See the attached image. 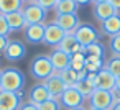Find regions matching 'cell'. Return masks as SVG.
I'll list each match as a JSON object with an SVG mask.
<instances>
[{"instance_id":"cell-10","label":"cell","mask_w":120,"mask_h":110,"mask_svg":"<svg viewBox=\"0 0 120 110\" xmlns=\"http://www.w3.org/2000/svg\"><path fill=\"white\" fill-rule=\"evenodd\" d=\"M4 56H5L7 61H12V62L13 61H20V59H23L26 56V48H25V44L22 41L10 40L7 48H5V51H4Z\"/></svg>"},{"instance_id":"cell-29","label":"cell","mask_w":120,"mask_h":110,"mask_svg":"<svg viewBox=\"0 0 120 110\" xmlns=\"http://www.w3.org/2000/svg\"><path fill=\"white\" fill-rule=\"evenodd\" d=\"M110 51L113 53V56L120 58V33L115 36H110Z\"/></svg>"},{"instance_id":"cell-2","label":"cell","mask_w":120,"mask_h":110,"mask_svg":"<svg viewBox=\"0 0 120 110\" xmlns=\"http://www.w3.org/2000/svg\"><path fill=\"white\" fill-rule=\"evenodd\" d=\"M25 85V77L23 72L17 67H5L2 71V90H10V92H22Z\"/></svg>"},{"instance_id":"cell-28","label":"cell","mask_w":120,"mask_h":110,"mask_svg":"<svg viewBox=\"0 0 120 110\" xmlns=\"http://www.w3.org/2000/svg\"><path fill=\"white\" fill-rule=\"evenodd\" d=\"M38 110H61V103H59V99H48L46 102L40 103L38 105Z\"/></svg>"},{"instance_id":"cell-41","label":"cell","mask_w":120,"mask_h":110,"mask_svg":"<svg viewBox=\"0 0 120 110\" xmlns=\"http://www.w3.org/2000/svg\"><path fill=\"white\" fill-rule=\"evenodd\" d=\"M0 84H2V71H0Z\"/></svg>"},{"instance_id":"cell-35","label":"cell","mask_w":120,"mask_h":110,"mask_svg":"<svg viewBox=\"0 0 120 110\" xmlns=\"http://www.w3.org/2000/svg\"><path fill=\"white\" fill-rule=\"evenodd\" d=\"M110 2V5L117 10V12H120V0H109Z\"/></svg>"},{"instance_id":"cell-7","label":"cell","mask_w":120,"mask_h":110,"mask_svg":"<svg viewBox=\"0 0 120 110\" xmlns=\"http://www.w3.org/2000/svg\"><path fill=\"white\" fill-rule=\"evenodd\" d=\"M22 105V92L0 89V110H18Z\"/></svg>"},{"instance_id":"cell-32","label":"cell","mask_w":120,"mask_h":110,"mask_svg":"<svg viewBox=\"0 0 120 110\" xmlns=\"http://www.w3.org/2000/svg\"><path fill=\"white\" fill-rule=\"evenodd\" d=\"M110 95H112V102H113V105L120 103V90H118L117 87H113V89L110 90Z\"/></svg>"},{"instance_id":"cell-37","label":"cell","mask_w":120,"mask_h":110,"mask_svg":"<svg viewBox=\"0 0 120 110\" xmlns=\"http://www.w3.org/2000/svg\"><path fill=\"white\" fill-rule=\"evenodd\" d=\"M115 87H117V89L120 90V76H118V77L115 79Z\"/></svg>"},{"instance_id":"cell-24","label":"cell","mask_w":120,"mask_h":110,"mask_svg":"<svg viewBox=\"0 0 120 110\" xmlns=\"http://www.w3.org/2000/svg\"><path fill=\"white\" fill-rule=\"evenodd\" d=\"M104 59L102 58H94V56H86V71L87 72H99L104 69Z\"/></svg>"},{"instance_id":"cell-12","label":"cell","mask_w":120,"mask_h":110,"mask_svg":"<svg viewBox=\"0 0 120 110\" xmlns=\"http://www.w3.org/2000/svg\"><path fill=\"white\" fill-rule=\"evenodd\" d=\"M49 59H51L54 72H61L71 66V54H68L61 49H53L49 53Z\"/></svg>"},{"instance_id":"cell-18","label":"cell","mask_w":120,"mask_h":110,"mask_svg":"<svg viewBox=\"0 0 120 110\" xmlns=\"http://www.w3.org/2000/svg\"><path fill=\"white\" fill-rule=\"evenodd\" d=\"M118 12L110 5V2H104V4H94V17L102 23L104 20L117 15Z\"/></svg>"},{"instance_id":"cell-1","label":"cell","mask_w":120,"mask_h":110,"mask_svg":"<svg viewBox=\"0 0 120 110\" xmlns=\"http://www.w3.org/2000/svg\"><path fill=\"white\" fill-rule=\"evenodd\" d=\"M30 74L38 82H43L45 79H48L49 76H53L54 74V69H53V64H51L49 56L40 54V56L33 58V61L30 62Z\"/></svg>"},{"instance_id":"cell-25","label":"cell","mask_w":120,"mask_h":110,"mask_svg":"<svg viewBox=\"0 0 120 110\" xmlns=\"http://www.w3.org/2000/svg\"><path fill=\"white\" fill-rule=\"evenodd\" d=\"M71 69L74 71H84L86 69V53H74L71 54Z\"/></svg>"},{"instance_id":"cell-19","label":"cell","mask_w":120,"mask_h":110,"mask_svg":"<svg viewBox=\"0 0 120 110\" xmlns=\"http://www.w3.org/2000/svg\"><path fill=\"white\" fill-rule=\"evenodd\" d=\"M100 25H102V31H104V35L115 36V35L120 33V15L117 13V15H113V17L104 20Z\"/></svg>"},{"instance_id":"cell-16","label":"cell","mask_w":120,"mask_h":110,"mask_svg":"<svg viewBox=\"0 0 120 110\" xmlns=\"http://www.w3.org/2000/svg\"><path fill=\"white\" fill-rule=\"evenodd\" d=\"M5 18H7V23H8V28H10V33L23 31V30L26 28V20H25L22 10L12 12V13H7Z\"/></svg>"},{"instance_id":"cell-3","label":"cell","mask_w":120,"mask_h":110,"mask_svg":"<svg viewBox=\"0 0 120 110\" xmlns=\"http://www.w3.org/2000/svg\"><path fill=\"white\" fill-rule=\"evenodd\" d=\"M22 12H23L25 20H26V26L28 25H36V23H45L46 13H48L45 8H41L36 4V0H30V2L23 4Z\"/></svg>"},{"instance_id":"cell-27","label":"cell","mask_w":120,"mask_h":110,"mask_svg":"<svg viewBox=\"0 0 120 110\" xmlns=\"http://www.w3.org/2000/svg\"><path fill=\"white\" fill-rule=\"evenodd\" d=\"M105 69H107L112 76L118 77V76H120V58H118V56H113V58L105 64Z\"/></svg>"},{"instance_id":"cell-17","label":"cell","mask_w":120,"mask_h":110,"mask_svg":"<svg viewBox=\"0 0 120 110\" xmlns=\"http://www.w3.org/2000/svg\"><path fill=\"white\" fill-rule=\"evenodd\" d=\"M115 76H112L105 67L100 69L95 76V87L97 89H104V90H112L115 87Z\"/></svg>"},{"instance_id":"cell-15","label":"cell","mask_w":120,"mask_h":110,"mask_svg":"<svg viewBox=\"0 0 120 110\" xmlns=\"http://www.w3.org/2000/svg\"><path fill=\"white\" fill-rule=\"evenodd\" d=\"M54 49H61V51H64V53H68V54L86 53V48L77 43V40H76L74 35H66V36L63 38V41L58 44V48H54Z\"/></svg>"},{"instance_id":"cell-9","label":"cell","mask_w":120,"mask_h":110,"mask_svg":"<svg viewBox=\"0 0 120 110\" xmlns=\"http://www.w3.org/2000/svg\"><path fill=\"white\" fill-rule=\"evenodd\" d=\"M74 36H76V40H77V43L81 44V46H89V44H92V43H97V33H95V30L92 28V26H89V25H86V23H81L79 26H77V30L74 31Z\"/></svg>"},{"instance_id":"cell-42","label":"cell","mask_w":120,"mask_h":110,"mask_svg":"<svg viewBox=\"0 0 120 110\" xmlns=\"http://www.w3.org/2000/svg\"><path fill=\"white\" fill-rule=\"evenodd\" d=\"M22 2H23V4H26V2H30V0H22Z\"/></svg>"},{"instance_id":"cell-5","label":"cell","mask_w":120,"mask_h":110,"mask_svg":"<svg viewBox=\"0 0 120 110\" xmlns=\"http://www.w3.org/2000/svg\"><path fill=\"white\" fill-rule=\"evenodd\" d=\"M66 33L56 25V23H45V38L43 43L51 48H58V44L63 41Z\"/></svg>"},{"instance_id":"cell-36","label":"cell","mask_w":120,"mask_h":110,"mask_svg":"<svg viewBox=\"0 0 120 110\" xmlns=\"http://www.w3.org/2000/svg\"><path fill=\"white\" fill-rule=\"evenodd\" d=\"M74 2H76L77 5H87V4L92 2V0H74Z\"/></svg>"},{"instance_id":"cell-6","label":"cell","mask_w":120,"mask_h":110,"mask_svg":"<svg viewBox=\"0 0 120 110\" xmlns=\"http://www.w3.org/2000/svg\"><path fill=\"white\" fill-rule=\"evenodd\" d=\"M82 102H84V97L77 92L76 87H66V90L63 92V95L59 97V103L61 107L64 108H77V107H82Z\"/></svg>"},{"instance_id":"cell-22","label":"cell","mask_w":120,"mask_h":110,"mask_svg":"<svg viewBox=\"0 0 120 110\" xmlns=\"http://www.w3.org/2000/svg\"><path fill=\"white\" fill-rule=\"evenodd\" d=\"M22 7H23L22 0H0V13L2 15L22 10Z\"/></svg>"},{"instance_id":"cell-23","label":"cell","mask_w":120,"mask_h":110,"mask_svg":"<svg viewBox=\"0 0 120 110\" xmlns=\"http://www.w3.org/2000/svg\"><path fill=\"white\" fill-rule=\"evenodd\" d=\"M58 74L63 79V82L66 84V87H74L77 84V81H79V72L71 69V67H68V69H64V71H61Z\"/></svg>"},{"instance_id":"cell-38","label":"cell","mask_w":120,"mask_h":110,"mask_svg":"<svg viewBox=\"0 0 120 110\" xmlns=\"http://www.w3.org/2000/svg\"><path fill=\"white\" fill-rule=\"evenodd\" d=\"M104 2H109V0H92V4H104Z\"/></svg>"},{"instance_id":"cell-30","label":"cell","mask_w":120,"mask_h":110,"mask_svg":"<svg viewBox=\"0 0 120 110\" xmlns=\"http://www.w3.org/2000/svg\"><path fill=\"white\" fill-rule=\"evenodd\" d=\"M8 35H10V28H8L7 18L5 15L0 13V36H8Z\"/></svg>"},{"instance_id":"cell-11","label":"cell","mask_w":120,"mask_h":110,"mask_svg":"<svg viewBox=\"0 0 120 110\" xmlns=\"http://www.w3.org/2000/svg\"><path fill=\"white\" fill-rule=\"evenodd\" d=\"M43 85L48 89V92H49V95L53 99H59L63 95V92L66 90V84L63 82V79L59 77L58 72H54L53 76H49L48 79H45L43 81Z\"/></svg>"},{"instance_id":"cell-39","label":"cell","mask_w":120,"mask_h":110,"mask_svg":"<svg viewBox=\"0 0 120 110\" xmlns=\"http://www.w3.org/2000/svg\"><path fill=\"white\" fill-rule=\"evenodd\" d=\"M110 110H120V103H117V105H113Z\"/></svg>"},{"instance_id":"cell-43","label":"cell","mask_w":120,"mask_h":110,"mask_svg":"<svg viewBox=\"0 0 120 110\" xmlns=\"http://www.w3.org/2000/svg\"><path fill=\"white\" fill-rule=\"evenodd\" d=\"M89 110H100V108H89Z\"/></svg>"},{"instance_id":"cell-26","label":"cell","mask_w":120,"mask_h":110,"mask_svg":"<svg viewBox=\"0 0 120 110\" xmlns=\"http://www.w3.org/2000/svg\"><path fill=\"white\" fill-rule=\"evenodd\" d=\"M86 56H94V58H102L104 59V46L99 41L86 46Z\"/></svg>"},{"instance_id":"cell-31","label":"cell","mask_w":120,"mask_h":110,"mask_svg":"<svg viewBox=\"0 0 120 110\" xmlns=\"http://www.w3.org/2000/svg\"><path fill=\"white\" fill-rule=\"evenodd\" d=\"M36 4H38L41 8H45L46 12H49V10H54L58 0H36Z\"/></svg>"},{"instance_id":"cell-13","label":"cell","mask_w":120,"mask_h":110,"mask_svg":"<svg viewBox=\"0 0 120 110\" xmlns=\"http://www.w3.org/2000/svg\"><path fill=\"white\" fill-rule=\"evenodd\" d=\"M23 35H25V40L30 44H40V43H43V38H45V23L28 25L23 30Z\"/></svg>"},{"instance_id":"cell-4","label":"cell","mask_w":120,"mask_h":110,"mask_svg":"<svg viewBox=\"0 0 120 110\" xmlns=\"http://www.w3.org/2000/svg\"><path fill=\"white\" fill-rule=\"evenodd\" d=\"M89 103H90V108L110 110V108L113 107V102H112V95H110V90L95 89V90L92 92V95L89 97Z\"/></svg>"},{"instance_id":"cell-34","label":"cell","mask_w":120,"mask_h":110,"mask_svg":"<svg viewBox=\"0 0 120 110\" xmlns=\"http://www.w3.org/2000/svg\"><path fill=\"white\" fill-rule=\"evenodd\" d=\"M18 110H38V107L33 105V103H30V102H23V103L20 105Z\"/></svg>"},{"instance_id":"cell-40","label":"cell","mask_w":120,"mask_h":110,"mask_svg":"<svg viewBox=\"0 0 120 110\" xmlns=\"http://www.w3.org/2000/svg\"><path fill=\"white\" fill-rule=\"evenodd\" d=\"M72 110H86L84 107H77V108H72Z\"/></svg>"},{"instance_id":"cell-44","label":"cell","mask_w":120,"mask_h":110,"mask_svg":"<svg viewBox=\"0 0 120 110\" xmlns=\"http://www.w3.org/2000/svg\"><path fill=\"white\" fill-rule=\"evenodd\" d=\"M58 2H59V0H58Z\"/></svg>"},{"instance_id":"cell-21","label":"cell","mask_w":120,"mask_h":110,"mask_svg":"<svg viewBox=\"0 0 120 110\" xmlns=\"http://www.w3.org/2000/svg\"><path fill=\"white\" fill-rule=\"evenodd\" d=\"M74 87L77 89V92H79L84 99H89V97L92 95V92L97 89V87H95V84H94L90 79H87V77H84V79L77 81V84H76Z\"/></svg>"},{"instance_id":"cell-33","label":"cell","mask_w":120,"mask_h":110,"mask_svg":"<svg viewBox=\"0 0 120 110\" xmlns=\"http://www.w3.org/2000/svg\"><path fill=\"white\" fill-rule=\"evenodd\" d=\"M8 36H0V54H2L4 51H5V48H7V44H8Z\"/></svg>"},{"instance_id":"cell-14","label":"cell","mask_w":120,"mask_h":110,"mask_svg":"<svg viewBox=\"0 0 120 110\" xmlns=\"http://www.w3.org/2000/svg\"><path fill=\"white\" fill-rule=\"evenodd\" d=\"M48 99H51V95H49L48 89L43 85V82L35 84V85L30 89V92H28V102L33 103V105H36V107H38L40 103L46 102Z\"/></svg>"},{"instance_id":"cell-20","label":"cell","mask_w":120,"mask_h":110,"mask_svg":"<svg viewBox=\"0 0 120 110\" xmlns=\"http://www.w3.org/2000/svg\"><path fill=\"white\" fill-rule=\"evenodd\" d=\"M77 4L74 0H59L54 7L56 15H68V13H76L77 12Z\"/></svg>"},{"instance_id":"cell-8","label":"cell","mask_w":120,"mask_h":110,"mask_svg":"<svg viewBox=\"0 0 120 110\" xmlns=\"http://www.w3.org/2000/svg\"><path fill=\"white\" fill-rule=\"evenodd\" d=\"M56 23L66 35H74V31L77 30V26L81 25L77 13H68V15H56V20L53 22Z\"/></svg>"}]
</instances>
